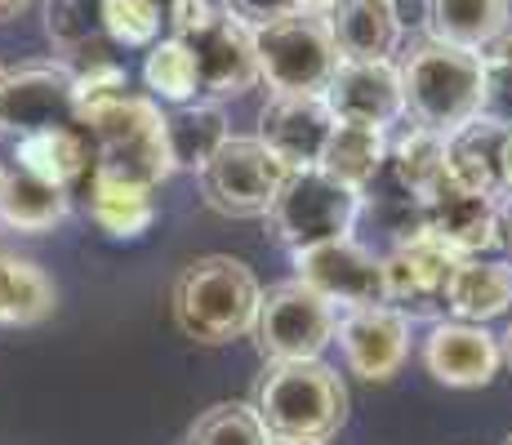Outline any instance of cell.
<instances>
[{"label": "cell", "instance_id": "5b68a950", "mask_svg": "<svg viewBox=\"0 0 512 445\" xmlns=\"http://www.w3.org/2000/svg\"><path fill=\"white\" fill-rule=\"evenodd\" d=\"M254 54H259V81L272 94H321L339 67L326 14H294L254 32Z\"/></svg>", "mask_w": 512, "mask_h": 445}, {"label": "cell", "instance_id": "9a60e30c", "mask_svg": "<svg viewBox=\"0 0 512 445\" xmlns=\"http://www.w3.org/2000/svg\"><path fill=\"white\" fill-rule=\"evenodd\" d=\"M334 134V116L321 94H272L259 112V143L285 170H317Z\"/></svg>", "mask_w": 512, "mask_h": 445}, {"label": "cell", "instance_id": "e0dca14e", "mask_svg": "<svg viewBox=\"0 0 512 445\" xmlns=\"http://www.w3.org/2000/svg\"><path fill=\"white\" fill-rule=\"evenodd\" d=\"M423 365L437 383L459 392L486 388L504 365L499 339L486 334V325H464V321H441L423 343Z\"/></svg>", "mask_w": 512, "mask_h": 445}, {"label": "cell", "instance_id": "d6986e66", "mask_svg": "<svg viewBox=\"0 0 512 445\" xmlns=\"http://www.w3.org/2000/svg\"><path fill=\"white\" fill-rule=\"evenodd\" d=\"M14 170L76 196L94 170L90 138H85L81 125H49V130H36L14 143Z\"/></svg>", "mask_w": 512, "mask_h": 445}, {"label": "cell", "instance_id": "7402d4cb", "mask_svg": "<svg viewBox=\"0 0 512 445\" xmlns=\"http://www.w3.org/2000/svg\"><path fill=\"white\" fill-rule=\"evenodd\" d=\"M512 308V263L459 259L446 285V312L464 325H486Z\"/></svg>", "mask_w": 512, "mask_h": 445}, {"label": "cell", "instance_id": "b9f144b4", "mask_svg": "<svg viewBox=\"0 0 512 445\" xmlns=\"http://www.w3.org/2000/svg\"><path fill=\"white\" fill-rule=\"evenodd\" d=\"M0 174H5V170H0Z\"/></svg>", "mask_w": 512, "mask_h": 445}, {"label": "cell", "instance_id": "44dd1931", "mask_svg": "<svg viewBox=\"0 0 512 445\" xmlns=\"http://www.w3.org/2000/svg\"><path fill=\"white\" fill-rule=\"evenodd\" d=\"M512 23V0H423L428 41L481 54Z\"/></svg>", "mask_w": 512, "mask_h": 445}, {"label": "cell", "instance_id": "8992f818", "mask_svg": "<svg viewBox=\"0 0 512 445\" xmlns=\"http://www.w3.org/2000/svg\"><path fill=\"white\" fill-rule=\"evenodd\" d=\"M357 214H361V192L334 183V178L321 170H294L277 192V201H272L268 223H272V236H277L285 250L303 254V250H312V245L352 236Z\"/></svg>", "mask_w": 512, "mask_h": 445}, {"label": "cell", "instance_id": "484cf974", "mask_svg": "<svg viewBox=\"0 0 512 445\" xmlns=\"http://www.w3.org/2000/svg\"><path fill=\"white\" fill-rule=\"evenodd\" d=\"M58 308L49 272L32 259L0 254V325H41Z\"/></svg>", "mask_w": 512, "mask_h": 445}, {"label": "cell", "instance_id": "ac0fdd59", "mask_svg": "<svg viewBox=\"0 0 512 445\" xmlns=\"http://www.w3.org/2000/svg\"><path fill=\"white\" fill-rule=\"evenodd\" d=\"M326 23L339 58H361V63H397L406 41V18L397 0H339Z\"/></svg>", "mask_w": 512, "mask_h": 445}, {"label": "cell", "instance_id": "277c9868", "mask_svg": "<svg viewBox=\"0 0 512 445\" xmlns=\"http://www.w3.org/2000/svg\"><path fill=\"white\" fill-rule=\"evenodd\" d=\"M406 116L432 134H455L481 112V54L423 41L397 63Z\"/></svg>", "mask_w": 512, "mask_h": 445}, {"label": "cell", "instance_id": "52a82bcc", "mask_svg": "<svg viewBox=\"0 0 512 445\" xmlns=\"http://www.w3.org/2000/svg\"><path fill=\"white\" fill-rule=\"evenodd\" d=\"M196 178H201V196L214 214H223V219H268L290 170L259 138L228 134V143L205 161V170Z\"/></svg>", "mask_w": 512, "mask_h": 445}, {"label": "cell", "instance_id": "30bf717a", "mask_svg": "<svg viewBox=\"0 0 512 445\" xmlns=\"http://www.w3.org/2000/svg\"><path fill=\"white\" fill-rule=\"evenodd\" d=\"M459 254L446 250L432 232H415L410 241L392 245L383 259V299L406 321H437L446 316V285Z\"/></svg>", "mask_w": 512, "mask_h": 445}, {"label": "cell", "instance_id": "4fadbf2b", "mask_svg": "<svg viewBox=\"0 0 512 445\" xmlns=\"http://www.w3.org/2000/svg\"><path fill=\"white\" fill-rule=\"evenodd\" d=\"M334 125H366L383 130L406 121V94H401L397 63H361V58H339L330 85L321 89Z\"/></svg>", "mask_w": 512, "mask_h": 445}, {"label": "cell", "instance_id": "2e32d148", "mask_svg": "<svg viewBox=\"0 0 512 445\" xmlns=\"http://www.w3.org/2000/svg\"><path fill=\"white\" fill-rule=\"evenodd\" d=\"M423 232H432L459 259H481L486 250L499 245L495 196L472 192V187L455 183L450 174H441L423 192Z\"/></svg>", "mask_w": 512, "mask_h": 445}, {"label": "cell", "instance_id": "d590c367", "mask_svg": "<svg viewBox=\"0 0 512 445\" xmlns=\"http://www.w3.org/2000/svg\"><path fill=\"white\" fill-rule=\"evenodd\" d=\"M27 5H32V0H0V23H9V18H18Z\"/></svg>", "mask_w": 512, "mask_h": 445}, {"label": "cell", "instance_id": "5bb4252c", "mask_svg": "<svg viewBox=\"0 0 512 445\" xmlns=\"http://www.w3.org/2000/svg\"><path fill=\"white\" fill-rule=\"evenodd\" d=\"M334 339L348 370L366 383H392L410 361V321L388 303L348 308L334 325Z\"/></svg>", "mask_w": 512, "mask_h": 445}, {"label": "cell", "instance_id": "6da1fadb", "mask_svg": "<svg viewBox=\"0 0 512 445\" xmlns=\"http://www.w3.org/2000/svg\"><path fill=\"white\" fill-rule=\"evenodd\" d=\"M76 125L90 138L94 174L121 178L134 187H161L174 174L165 143V112L147 94H107L76 107Z\"/></svg>", "mask_w": 512, "mask_h": 445}, {"label": "cell", "instance_id": "d4e9b609", "mask_svg": "<svg viewBox=\"0 0 512 445\" xmlns=\"http://www.w3.org/2000/svg\"><path fill=\"white\" fill-rule=\"evenodd\" d=\"M67 210H72V196L58 192V187H49L23 170L0 174V227L41 236V232H54L67 219Z\"/></svg>", "mask_w": 512, "mask_h": 445}, {"label": "cell", "instance_id": "60d3db41", "mask_svg": "<svg viewBox=\"0 0 512 445\" xmlns=\"http://www.w3.org/2000/svg\"><path fill=\"white\" fill-rule=\"evenodd\" d=\"M504 445H512V437H508V441H504Z\"/></svg>", "mask_w": 512, "mask_h": 445}, {"label": "cell", "instance_id": "f546056e", "mask_svg": "<svg viewBox=\"0 0 512 445\" xmlns=\"http://www.w3.org/2000/svg\"><path fill=\"white\" fill-rule=\"evenodd\" d=\"M183 445H272V432L250 401H219L187 428Z\"/></svg>", "mask_w": 512, "mask_h": 445}, {"label": "cell", "instance_id": "4dcf8cb0", "mask_svg": "<svg viewBox=\"0 0 512 445\" xmlns=\"http://www.w3.org/2000/svg\"><path fill=\"white\" fill-rule=\"evenodd\" d=\"M45 36L63 54V63L103 36V0H45Z\"/></svg>", "mask_w": 512, "mask_h": 445}, {"label": "cell", "instance_id": "4316f807", "mask_svg": "<svg viewBox=\"0 0 512 445\" xmlns=\"http://www.w3.org/2000/svg\"><path fill=\"white\" fill-rule=\"evenodd\" d=\"M383 161H388V134L383 130H366V125H334V134H330L326 152H321L317 170L330 174L334 183L361 192V187L383 170Z\"/></svg>", "mask_w": 512, "mask_h": 445}, {"label": "cell", "instance_id": "ba28073f", "mask_svg": "<svg viewBox=\"0 0 512 445\" xmlns=\"http://www.w3.org/2000/svg\"><path fill=\"white\" fill-rule=\"evenodd\" d=\"M334 325L339 312L321 294H312L303 281H285L259 299L250 334L268 361H321V352L334 343Z\"/></svg>", "mask_w": 512, "mask_h": 445}, {"label": "cell", "instance_id": "7c38bea8", "mask_svg": "<svg viewBox=\"0 0 512 445\" xmlns=\"http://www.w3.org/2000/svg\"><path fill=\"white\" fill-rule=\"evenodd\" d=\"M196 58V76H201V94L223 103V98H241L259 85V54H254V32L228 5L210 18L205 27L179 36Z\"/></svg>", "mask_w": 512, "mask_h": 445}, {"label": "cell", "instance_id": "ab89813d", "mask_svg": "<svg viewBox=\"0 0 512 445\" xmlns=\"http://www.w3.org/2000/svg\"><path fill=\"white\" fill-rule=\"evenodd\" d=\"M272 445H317V441H272Z\"/></svg>", "mask_w": 512, "mask_h": 445}, {"label": "cell", "instance_id": "f1b7e54d", "mask_svg": "<svg viewBox=\"0 0 512 445\" xmlns=\"http://www.w3.org/2000/svg\"><path fill=\"white\" fill-rule=\"evenodd\" d=\"M388 165L415 196H423L446 174V134H432L423 125H406L397 138H388Z\"/></svg>", "mask_w": 512, "mask_h": 445}, {"label": "cell", "instance_id": "3957f363", "mask_svg": "<svg viewBox=\"0 0 512 445\" xmlns=\"http://www.w3.org/2000/svg\"><path fill=\"white\" fill-rule=\"evenodd\" d=\"M254 410L272 441L326 445L348 419V388L326 361H268L254 388Z\"/></svg>", "mask_w": 512, "mask_h": 445}, {"label": "cell", "instance_id": "74e56055", "mask_svg": "<svg viewBox=\"0 0 512 445\" xmlns=\"http://www.w3.org/2000/svg\"><path fill=\"white\" fill-rule=\"evenodd\" d=\"M504 187H512V130H508V147H504Z\"/></svg>", "mask_w": 512, "mask_h": 445}, {"label": "cell", "instance_id": "cb8c5ba5", "mask_svg": "<svg viewBox=\"0 0 512 445\" xmlns=\"http://www.w3.org/2000/svg\"><path fill=\"white\" fill-rule=\"evenodd\" d=\"M228 116H223V103L214 98H192L183 107H170L165 112V143H170V165L174 174H201L205 161L228 143Z\"/></svg>", "mask_w": 512, "mask_h": 445}, {"label": "cell", "instance_id": "7a4b0ae2", "mask_svg": "<svg viewBox=\"0 0 512 445\" xmlns=\"http://www.w3.org/2000/svg\"><path fill=\"white\" fill-rule=\"evenodd\" d=\"M263 285L232 254H205L187 263L170 285V316L183 339L201 348H223L254 330Z\"/></svg>", "mask_w": 512, "mask_h": 445}, {"label": "cell", "instance_id": "8fae6325", "mask_svg": "<svg viewBox=\"0 0 512 445\" xmlns=\"http://www.w3.org/2000/svg\"><path fill=\"white\" fill-rule=\"evenodd\" d=\"M294 272H299L294 281H303L312 294H321L334 312L388 303L383 299V259L366 250L357 236H339V241L294 254Z\"/></svg>", "mask_w": 512, "mask_h": 445}, {"label": "cell", "instance_id": "f35d334b", "mask_svg": "<svg viewBox=\"0 0 512 445\" xmlns=\"http://www.w3.org/2000/svg\"><path fill=\"white\" fill-rule=\"evenodd\" d=\"M499 352H504V365L512 370V325H508V334H504V343H499Z\"/></svg>", "mask_w": 512, "mask_h": 445}, {"label": "cell", "instance_id": "1f68e13d", "mask_svg": "<svg viewBox=\"0 0 512 445\" xmlns=\"http://www.w3.org/2000/svg\"><path fill=\"white\" fill-rule=\"evenodd\" d=\"M165 32L161 0H103V36L116 49H147Z\"/></svg>", "mask_w": 512, "mask_h": 445}, {"label": "cell", "instance_id": "9c48e42d", "mask_svg": "<svg viewBox=\"0 0 512 445\" xmlns=\"http://www.w3.org/2000/svg\"><path fill=\"white\" fill-rule=\"evenodd\" d=\"M49 125H76V85L67 63H23L0 67V138H18L49 130Z\"/></svg>", "mask_w": 512, "mask_h": 445}, {"label": "cell", "instance_id": "8d00e7d4", "mask_svg": "<svg viewBox=\"0 0 512 445\" xmlns=\"http://www.w3.org/2000/svg\"><path fill=\"white\" fill-rule=\"evenodd\" d=\"M334 5H339V0H299V9H308V14H330Z\"/></svg>", "mask_w": 512, "mask_h": 445}, {"label": "cell", "instance_id": "603a6c76", "mask_svg": "<svg viewBox=\"0 0 512 445\" xmlns=\"http://www.w3.org/2000/svg\"><path fill=\"white\" fill-rule=\"evenodd\" d=\"M504 147L508 130L490 121H468L464 130H455L446 138V174L455 183L472 187V192L499 196L504 192Z\"/></svg>", "mask_w": 512, "mask_h": 445}, {"label": "cell", "instance_id": "83f0119b", "mask_svg": "<svg viewBox=\"0 0 512 445\" xmlns=\"http://www.w3.org/2000/svg\"><path fill=\"white\" fill-rule=\"evenodd\" d=\"M143 85L152 103L183 107L192 98H201V76H196V58L179 36H161L156 45H147L143 58Z\"/></svg>", "mask_w": 512, "mask_h": 445}, {"label": "cell", "instance_id": "ffe728a7", "mask_svg": "<svg viewBox=\"0 0 512 445\" xmlns=\"http://www.w3.org/2000/svg\"><path fill=\"white\" fill-rule=\"evenodd\" d=\"M81 196H85V219L103 236H112V241H139L156 223L152 187H134L90 170V178L81 183Z\"/></svg>", "mask_w": 512, "mask_h": 445}, {"label": "cell", "instance_id": "836d02e7", "mask_svg": "<svg viewBox=\"0 0 512 445\" xmlns=\"http://www.w3.org/2000/svg\"><path fill=\"white\" fill-rule=\"evenodd\" d=\"M223 5H228V14L241 18L250 32H259V27H268V23H277V18L294 14L299 0H223Z\"/></svg>", "mask_w": 512, "mask_h": 445}, {"label": "cell", "instance_id": "e575fe53", "mask_svg": "<svg viewBox=\"0 0 512 445\" xmlns=\"http://www.w3.org/2000/svg\"><path fill=\"white\" fill-rule=\"evenodd\" d=\"M495 223H499V245L512 254V187L495 196Z\"/></svg>", "mask_w": 512, "mask_h": 445}, {"label": "cell", "instance_id": "d6a6232c", "mask_svg": "<svg viewBox=\"0 0 512 445\" xmlns=\"http://www.w3.org/2000/svg\"><path fill=\"white\" fill-rule=\"evenodd\" d=\"M481 121L512 130V58L481 54Z\"/></svg>", "mask_w": 512, "mask_h": 445}]
</instances>
